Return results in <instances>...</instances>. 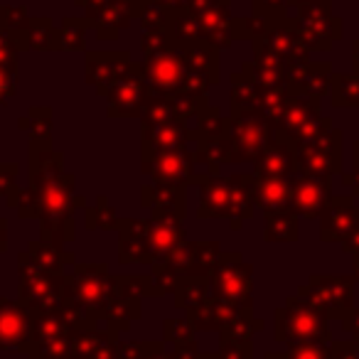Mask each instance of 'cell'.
<instances>
[{
	"mask_svg": "<svg viewBox=\"0 0 359 359\" xmlns=\"http://www.w3.org/2000/svg\"><path fill=\"white\" fill-rule=\"evenodd\" d=\"M153 219V231L148 236L150 256H168L175 249L177 239L182 236L180 217H175L172 210H158Z\"/></svg>",
	"mask_w": 359,
	"mask_h": 359,
	"instance_id": "13",
	"label": "cell"
},
{
	"mask_svg": "<svg viewBox=\"0 0 359 359\" xmlns=\"http://www.w3.org/2000/svg\"><path fill=\"white\" fill-rule=\"evenodd\" d=\"M32 318L22 305L0 300V349H30Z\"/></svg>",
	"mask_w": 359,
	"mask_h": 359,
	"instance_id": "6",
	"label": "cell"
},
{
	"mask_svg": "<svg viewBox=\"0 0 359 359\" xmlns=\"http://www.w3.org/2000/svg\"><path fill=\"white\" fill-rule=\"evenodd\" d=\"M295 168H298V163H295L293 145L278 140V143H269V148L261 153L256 175L259 177H288Z\"/></svg>",
	"mask_w": 359,
	"mask_h": 359,
	"instance_id": "14",
	"label": "cell"
},
{
	"mask_svg": "<svg viewBox=\"0 0 359 359\" xmlns=\"http://www.w3.org/2000/svg\"><path fill=\"white\" fill-rule=\"evenodd\" d=\"M298 6H313V3H318V0H295Z\"/></svg>",
	"mask_w": 359,
	"mask_h": 359,
	"instance_id": "24",
	"label": "cell"
},
{
	"mask_svg": "<svg viewBox=\"0 0 359 359\" xmlns=\"http://www.w3.org/2000/svg\"><path fill=\"white\" fill-rule=\"evenodd\" d=\"M192 177V158L185 153H160L153 163V182L168 190H180L182 182Z\"/></svg>",
	"mask_w": 359,
	"mask_h": 359,
	"instance_id": "11",
	"label": "cell"
},
{
	"mask_svg": "<svg viewBox=\"0 0 359 359\" xmlns=\"http://www.w3.org/2000/svg\"><path fill=\"white\" fill-rule=\"evenodd\" d=\"M6 249V222L0 219V251Z\"/></svg>",
	"mask_w": 359,
	"mask_h": 359,
	"instance_id": "23",
	"label": "cell"
},
{
	"mask_svg": "<svg viewBox=\"0 0 359 359\" xmlns=\"http://www.w3.org/2000/svg\"><path fill=\"white\" fill-rule=\"evenodd\" d=\"M160 3H175V0H160Z\"/></svg>",
	"mask_w": 359,
	"mask_h": 359,
	"instance_id": "26",
	"label": "cell"
},
{
	"mask_svg": "<svg viewBox=\"0 0 359 359\" xmlns=\"http://www.w3.org/2000/svg\"><path fill=\"white\" fill-rule=\"evenodd\" d=\"M249 269L244 271V273H239V271L231 266V269H222L219 278H217V283H219V300H224V303H239L241 298H246V293H249Z\"/></svg>",
	"mask_w": 359,
	"mask_h": 359,
	"instance_id": "17",
	"label": "cell"
},
{
	"mask_svg": "<svg viewBox=\"0 0 359 359\" xmlns=\"http://www.w3.org/2000/svg\"><path fill=\"white\" fill-rule=\"evenodd\" d=\"M145 143V155H150V150H155V155L160 153H175L185 145V128L175 123H160V126H145L143 133Z\"/></svg>",
	"mask_w": 359,
	"mask_h": 359,
	"instance_id": "16",
	"label": "cell"
},
{
	"mask_svg": "<svg viewBox=\"0 0 359 359\" xmlns=\"http://www.w3.org/2000/svg\"><path fill=\"white\" fill-rule=\"evenodd\" d=\"M109 101L111 116H133L140 101H143V79L135 74L123 76L109 94Z\"/></svg>",
	"mask_w": 359,
	"mask_h": 359,
	"instance_id": "15",
	"label": "cell"
},
{
	"mask_svg": "<svg viewBox=\"0 0 359 359\" xmlns=\"http://www.w3.org/2000/svg\"><path fill=\"white\" fill-rule=\"evenodd\" d=\"M298 239V219L293 212H269L266 219V241H295Z\"/></svg>",
	"mask_w": 359,
	"mask_h": 359,
	"instance_id": "18",
	"label": "cell"
},
{
	"mask_svg": "<svg viewBox=\"0 0 359 359\" xmlns=\"http://www.w3.org/2000/svg\"><path fill=\"white\" fill-rule=\"evenodd\" d=\"M280 118L285 121V133L295 140H313L323 133V118L318 116L315 99H293L285 104Z\"/></svg>",
	"mask_w": 359,
	"mask_h": 359,
	"instance_id": "9",
	"label": "cell"
},
{
	"mask_svg": "<svg viewBox=\"0 0 359 359\" xmlns=\"http://www.w3.org/2000/svg\"><path fill=\"white\" fill-rule=\"evenodd\" d=\"M303 293H310L313 298H305L315 310L323 315L339 313L352 303V280L344 276H315Z\"/></svg>",
	"mask_w": 359,
	"mask_h": 359,
	"instance_id": "4",
	"label": "cell"
},
{
	"mask_svg": "<svg viewBox=\"0 0 359 359\" xmlns=\"http://www.w3.org/2000/svg\"><path fill=\"white\" fill-rule=\"evenodd\" d=\"M234 143H231L226 158L236 160H249L261 158L266 148H269V126L259 118V116H246L234 123Z\"/></svg>",
	"mask_w": 359,
	"mask_h": 359,
	"instance_id": "8",
	"label": "cell"
},
{
	"mask_svg": "<svg viewBox=\"0 0 359 359\" xmlns=\"http://www.w3.org/2000/svg\"><path fill=\"white\" fill-rule=\"evenodd\" d=\"M251 200L266 212H280L290 205V180L256 177L251 182Z\"/></svg>",
	"mask_w": 359,
	"mask_h": 359,
	"instance_id": "12",
	"label": "cell"
},
{
	"mask_svg": "<svg viewBox=\"0 0 359 359\" xmlns=\"http://www.w3.org/2000/svg\"><path fill=\"white\" fill-rule=\"evenodd\" d=\"M337 158H339V135L320 133L318 138H313V143L305 145L295 155V163H298L300 170H305V175L327 177L332 170H337Z\"/></svg>",
	"mask_w": 359,
	"mask_h": 359,
	"instance_id": "5",
	"label": "cell"
},
{
	"mask_svg": "<svg viewBox=\"0 0 359 359\" xmlns=\"http://www.w3.org/2000/svg\"><path fill=\"white\" fill-rule=\"evenodd\" d=\"M288 359H325V349L320 344H300Z\"/></svg>",
	"mask_w": 359,
	"mask_h": 359,
	"instance_id": "21",
	"label": "cell"
},
{
	"mask_svg": "<svg viewBox=\"0 0 359 359\" xmlns=\"http://www.w3.org/2000/svg\"><path fill=\"white\" fill-rule=\"evenodd\" d=\"M278 339H298V342L313 344L327 339L325 315L315 310L313 305H305L300 300H290L288 308L278 310Z\"/></svg>",
	"mask_w": 359,
	"mask_h": 359,
	"instance_id": "1",
	"label": "cell"
},
{
	"mask_svg": "<svg viewBox=\"0 0 359 359\" xmlns=\"http://www.w3.org/2000/svg\"><path fill=\"white\" fill-rule=\"evenodd\" d=\"M332 99H334V106H352V109H359V72L357 74L334 76Z\"/></svg>",
	"mask_w": 359,
	"mask_h": 359,
	"instance_id": "19",
	"label": "cell"
},
{
	"mask_svg": "<svg viewBox=\"0 0 359 359\" xmlns=\"http://www.w3.org/2000/svg\"><path fill=\"white\" fill-rule=\"evenodd\" d=\"M327 177L303 175L298 180H290V210L300 217H318L330 200Z\"/></svg>",
	"mask_w": 359,
	"mask_h": 359,
	"instance_id": "7",
	"label": "cell"
},
{
	"mask_svg": "<svg viewBox=\"0 0 359 359\" xmlns=\"http://www.w3.org/2000/svg\"><path fill=\"white\" fill-rule=\"evenodd\" d=\"M145 79L155 91L163 94H175V91H185V72H187V55L185 50H165L148 55V62L143 67Z\"/></svg>",
	"mask_w": 359,
	"mask_h": 359,
	"instance_id": "2",
	"label": "cell"
},
{
	"mask_svg": "<svg viewBox=\"0 0 359 359\" xmlns=\"http://www.w3.org/2000/svg\"><path fill=\"white\" fill-rule=\"evenodd\" d=\"M359 229V210L349 200L344 202H327L323 210V229L320 236L325 241L347 239Z\"/></svg>",
	"mask_w": 359,
	"mask_h": 359,
	"instance_id": "10",
	"label": "cell"
},
{
	"mask_svg": "<svg viewBox=\"0 0 359 359\" xmlns=\"http://www.w3.org/2000/svg\"><path fill=\"white\" fill-rule=\"evenodd\" d=\"M72 27H74V20H67L65 30H62L60 35H57V42H60V40H67V30H72ZM72 40H74V47H81V45H84V37L76 35V32H74V35H72Z\"/></svg>",
	"mask_w": 359,
	"mask_h": 359,
	"instance_id": "22",
	"label": "cell"
},
{
	"mask_svg": "<svg viewBox=\"0 0 359 359\" xmlns=\"http://www.w3.org/2000/svg\"><path fill=\"white\" fill-rule=\"evenodd\" d=\"M349 323H359V313H357V318H352V320H349ZM352 330H354V332L359 334V327H352Z\"/></svg>",
	"mask_w": 359,
	"mask_h": 359,
	"instance_id": "25",
	"label": "cell"
},
{
	"mask_svg": "<svg viewBox=\"0 0 359 359\" xmlns=\"http://www.w3.org/2000/svg\"><path fill=\"white\" fill-rule=\"evenodd\" d=\"M246 177H234V182H212L202 192V207L200 217L207 215H234L244 217L249 210H244L246 205H251V182H244Z\"/></svg>",
	"mask_w": 359,
	"mask_h": 359,
	"instance_id": "3",
	"label": "cell"
},
{
	"mask_svg": "<svg viewBox=\"0 0 359 359\" xmlns=\"http://www.w3.org/2000/svg\"><path fill=\"white\" fill-rule=\"evenodd\" d=\"M15 91V74H11L8 69L0 67V106L8 104V99L13 96Z\"/></svg>",
	"mask_w": 359,
	"mask_h": 359,
	"instance_id": "20",
	"label": "cell"
}]
</instances>
